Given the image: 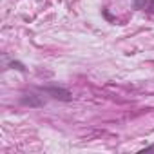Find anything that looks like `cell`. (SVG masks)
<instances>
[{
    "label": "cell",
    "instance_id": "cell-1",
    "mask_svg": "<svg viewBox=\"0 0 154 154\" xmlns=\"http://www.w3.org/2000/svg\"><path fill=\"white\" fill-rule=\"evenodd\" d=\"M47 93L54 94V98H60V100H71V93L63 89H47Z\"/></svg>",
    "mask_w": 154,
    "mask_h": 154
},
{
    "label": "cell",
    "instance_id": "cell-2",
    "mask_svg": "<svg viewBox=\"0 0 154 154\" xmlns=\"http://www.w3.org/2000/svg\"><path fill=\"white\" fill-rule=\"evenodd\" d=\"M136 8L154 13V0H136Z\"/></svg>",
    "mask_w": 154,
    "mask_h": 154
}]
</instances>
